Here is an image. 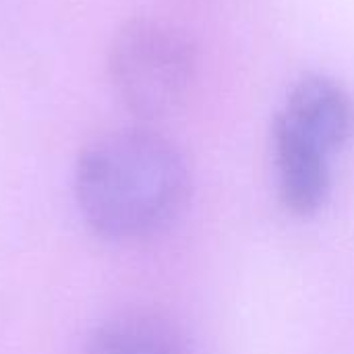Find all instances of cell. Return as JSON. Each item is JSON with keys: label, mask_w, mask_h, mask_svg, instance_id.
I'll return each mask as SVG.
<instances>
[{"label": "cell", "mask_w": 354, "mask_h": 354, "mask_svg": "<svg viewBox=\"0 0 354 354\" xmlns=\"http://www.w3.org/2000/svg\"><path fill=\"white\" fill-rule=\"evenodd\" d=\"M191 39L162 19H133L112 37L108 75L122 106L139 118H164L183 108L197 81Z\"/></svg>", "instance_id": "2"}, {"label": "cell", "mask_w": 354, "mask_h": 354, "mask_svg": "<svg viewBox=\"0 0 354 354\" xmlns=\"http://www.w3.org/2000/svg\"><path fill=\"white\" fill-rule=\"evenodd\" d=\"M282 114L328 153L340 151L354 137L353 95L324 75H305L292 87Z\"/></svg>", "instance_id": "4"}, {"label": "cell", "mask_w": 354, "mask_h": 354, "mask_svg": "<svg viewBox=\"0 0 354 354\" xmlns=\"http://www.w3.org/2000/svg\"><path fill=\"white\" fill-rule=\"evenodd\" d=\"M83 354H189V348L180 330L164 315L127 311L95 326Z\"/></svg>", "instance_id": "5"}, {"label": "cell", "mask_w": 354, "mask_h": 354, "mask_svg": "<svg viewBox=\"0 0 354 354\" xmlns=\"http://www.w3.org/2000/svg\"><path fill=\"white\" fill-rule=\"evenodd\" d=\"M73 193L83 224L108 243H139L164 232L191 193L178 147L147 129H122L91 141L77 158Z\"/></svg>", "instance_id": "1"}, {"label": "cell", "mask_w": 354, "mask_h": 354, "mask_svg": "<svg viewBox=\"0 0 354 354\" xmlns=\"http://www.w3.org/2000/svg\"><path fill=\"white\" fill-rule=\"evenodd\" d=\"M274 156L282 203L297 216L319 212L332 187V153L280 114L274 122Z\"/></svg>", "instance_id": "3"}]
</instances>
